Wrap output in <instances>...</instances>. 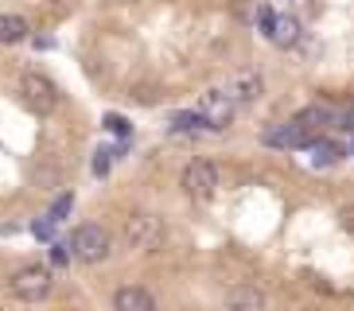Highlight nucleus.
I'll use <instances>...</instances> for the list:
<instances>
[{"label": "nucleus", "instance_id": "nucleus-14", "mask_svg": "<svg viewBox=\"0 0 354 311\" xmlns=\"http://www.w3.org/2000/svg\"><path fill=\"white\" fill-rule=\"evenodd\" d=\"M207 129L210 124H207V117L198 113V109L195 113H176L171 117V133H207Z\"/></svg>", "mask_w": 354, "mask_h": 311}, {"label": "nucleus", "instance_id": "nucleus-11", "mask_svg": "<svg viewBox=\"0 0 354 311\" xmlns=\"http://www.w3.org/2000/svg\"><path fill=\"white\" fill-rule=\"evenodd\" d=\"M261 308H265V296L257 288H250V284L226 292V311H261Z\"/></svg>", "mask_w": 354, "mask_h": 311}, {"label": "nucleus", "instance_id": "nucleus-6", "mask_svg": "<svg viewBox=\"0 0 354 311\" xmlns=\"http://www.w3.org/2000/svg\"><path fill=\"white\" fill-rule=\"evenodd\" d=\"M198 113L207 117L210 129H226V124L234 121V97H230L226 90H207L198 97Z\"/></svg>", "mask_w": 354, "mask_h": 311}, {"label": "nucleus", "instance_id": "nucleus-9", "mask_svg": "<svg viewBox=\"0 0 354 311\" xmlns=\"http://www.w3.org/2000/svg\"><path fill=\"white\" fill-rule=\"evenodd\" d=\"M261 90H265V82H261V74L257 70H238L234 78H230V97L234 102H257Z\"/></svg>", "mask_w": 354, "mask_h": 311}, {"label": "nucleus", "instance_id": "nucleus-8", "mask_svg": "<svg viewBox=\"0 0 354 311\" xmlns=\"http://www.w3.org/2000/svg\"><path fill=\"white\" fill-rule=\"evenodd\" d=\"M113 308H117V311H156V296H152L148 288H136V284H125V288H117Z\"/></svg>", "mask_w": 354, "mask_h": 311}, {"label": "nucleus", "instance_id": "nucleus-16", "mask_svg": "<svg viewBox=\"0 0 354 311\" xmlns=\"http://www.w3.org/2000/svg\"><path fill=\"white\" fill-rule=\"evenodd\" d=\"M331 124H335V129H343V133H354V102H343V105H335V113H331Z\"/></svg>", "mask_w": 354, "mask_h": 311}, {"label": "nucleus", "instance_id": "nucleus-19", "mask_svg": "<svg viewBox=\"0 0 354 311\" xmlns=\"http://www.w3.org/2000/svg\"><path fill=\"white\" fill-rule=\"evenodd\" d=\"M105 129H109V133H117V136H129V133H133V124H129L125 117H117V113L105 117Z\"/></svg>", "mask_w": 354, "mask_h": 311}, {"label": "nucleus", "instance_id": "nucleus-3", "mask_svg": "<svg viewBox=\"0 0 354 311\" xmlns=\"http://www.w3.org/2000/svg\"><path fill=\"white\" fill-rule=\"evenodd\" d=\"M20 102L28 105L32 113L47 117L55 105H59V90H55L51 78H43V74L28 70V74H20Z\"/></svg>", "mask_w": 354, "mask_h": 311}, {"label": "nucleus", "instance_id": "nucleus-20", "mask_svg": "<svg viewBox=\"0 0 354 311\" xmlns=\"http://www.w3.org/2000/svg\"><path fill=\"white\" fill-rule=\"evenodd\" d=\"M35 238H43V241H47V238H51V229H55V222H51V218H43V222H35Z\"/></svg>", "mask_w": 354, "mask_h": 311}, {"label": "nucleus", "instance_id": "nucleus-10", "mask_svg": "<svg viewBox=\"0 0 354 311\" xmlns=\"http://www.w3.org/2000/svg\"><path fill=\"white\" fill-rule=\"evenodd\" d=\"M292 124H296L300 133L315 136L319 129H327V124H331V109H323V105H308V109H300V113L292 117Z\"/></svg>", "mask_w": 354, "mask_h": 311}, {"label": "nucleus", "instance_id": "nucleus-1", "mask_svg": "<svg viewBox=\"0 0 354 311\" xmlns=\"http://www.w3.org/2000/svg\"><path fill=\"white\" fill-rule=\"evenodd\" d=\"M109 249H113V241H109L105 226H97V222H86V226H78L71 234V253L78 261H86V265L105 261V257H109Z\"/></svg>", "mask_w": 354, "mask_h": 311}, {"label": "nucleus", "instance_id": "nucleus-12", "mask_svg": "<svg viewBox=\"0 0 354 311\" xmlns=\"http://www.w3.org/2000/svg\"><path fill=\"white\" fill-rule=\"evenodd\" d=\"M269 43L272 47H296L300 43V20L296 16H277V23L269 31Z\"/></svg>", "mask_w": 354, "mask_h": 311}, {"label": "nucleus", "instance_id": "nucleus-7", "mask_svg": "<svg viewBox=\"0 0 354 311\" xmlns=\"http://www.w3.org/2000/svg\"><path fill=\"white\" fill-rule=\"evenodd\" d=\"M261 144L265 148H312L315 144V136H308V133H300L292 121H284V124H269L265 133H261Z\"/></svg>", "mask_w": 354, "mask_h": 311}, {"label": "nucleus", "instance_id": "nucleus-22", "mask_svg": "<svg viewBox=\"0 0 354 311\" xmlns=\"http://www.w3.org/2000/svg\"><path fill=\"white\" fill-rule=\"evenodd\" d=\"M51 261H55V265H66V261H71V253H66L63 245H51Z\"/></svg>", "mask_w": 354, "mask_h": 311}, {"label": "nucleus", "instance_id": "nucleus-17", "mask_svg": "<svg viewBox=\"0 0 354 311\" xmlns=\"http://www.w3.org/2000/svg\"><path fill=\"white\" fill-rule=\"evenodd\" d=\"M71 207H74V195L66 191V195H59V198L51 202V210H47V218H51V222H63V218L71 214Z\"/></svg>", "mask_w": 354, "mask_h": 311}, {"label": "nucleus", "instance_id": "nucleus-4", "mask_svg": "<svg viewBox=\"0 0 354 311\" xmlns=\"http://www.w3.org/2000/svg\"><path fill=\"white\" fill-rule=\"evenodd\" d=\"M125 241L133 249H140V253H156L160 245H164V222H160L156 214H133L125 222Z\"/></svg>", "mask_w": 354, "mask_h": 311}, {"label": "nucleus", "instance_id": "nucleus-23", "mask_svg": "<svg viewBox=\"0 0 354 311\" xmlns=\"http://www.w3.org/2000/svg\"><path fill=\"white\" fill-rule=\"evenodd\" d=\"M351 152H354V144H351Z\"/></svg>", "mask_w": 354, "mask_h": 311}, {"label": "nucleus", "instance_id": "nucleus-5", "mask_svg": "<svg viewBox=\"0 0 354 311\" xmlns=\"http://www.w3.org/2000/svg\"><path fill=\"white\" fill-rule=\"evenodd\" d=\"M183 187H187V195L195 202H210L214 191H218V167L210 160H191L187 171H183Z\"/></svg>", "mask_w": 354, "mask_h": 311}, {"label": "nucleus", "instance_id": "nucleus-13", "mask_svg": "<svg viewBox=\"0 0 354 311\" xmlns=\"http://www.w3.org/2000/svg\"><path fill=\"white\" fill-rule=\"evenodd\" d=\"M28 20L24 16H0V43H20L28 39Z\"/></svg>", "mask_w": 354, "mask_h": 311}, {"label": "nucleus", "instance_id": "nucleus-18", "mask_svg": "<svg viewBox=\"0 0 354 311\" xmlns=\"http://www.w3.org/2000/svg\"><path fill=\"white\" fill-rule=\"evenodd\" d=\"M109 164H113V148H97L94 152V176H105Z\"/></svg>", "mask_w": 354, "mask_h": 311}, {"label": "nucleus", "instance_id": "nucleus-21", "mask_svg": "<svg viewBox=\"0 0 354 311\" xmlns=\"http://www.w3.org/2000/svg\"><path fill=\"white\" fill-rule=\"evenodd\" d=\"M272 23H277V16H272V8H261V31H265V39H269Z\"/></svg>", "mask_w": 354, "mask_h": 311}, {"label": "nucleus", "instance_id": "nucleus-15", "mask_svg": "<svg viewBox=\"0 0 354 311\" xmlns=\"http://www.w3.org/2000/svg\"><path fill=\"white\" fill-rule=\"evenodd\" d=\"M339 160H343V148L339 144H327V140H315L312 144V167H331V164H339Z\"/></svg>", "mask_w": 354, "mask_h": 311}, {"label": "nucleus", "instance_id": "nucleus-2", "mask_svg": "<svg viewBox=\"0 0 354 311\" xmlns=\"http://www.w3.org/2000/svg\"><path fill=\"white\" fill-rule=\"evenodd\" d=\"M51 284H55L51 269H43V265H24V269L8 280L12 296H16V300H24V303L47 300V296H51Z\"/></svg>", "mask_w": 354, "mask_h": 311}]
</instances>
